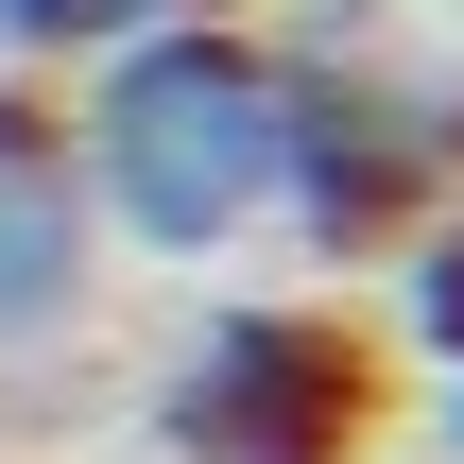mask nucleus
Listing matches in <instances>:
<instances>
[{"label": "nucleus", "mask_w": 464, "mask_h": 464, "mask_svg": "<svg viewBox=\"0 0 464 464\" xmlns=\"http://www.w3.org/2000/svg\"><path fill=\"white\" fill-rule=\"evenodd\" d=\"M103 310V224H86V172H69V121L0 69V379L86 344Z\"/></svg>", "instance_id": "20e7f679"}, {"label": "nucleus", "mask_w": 464, "mask_h": 464, "mask_svg": "<svg viewBox=\"0 0 464 464\" xmlns=\"http://www.w3.org/2000/svg\"><path fill=\"white\" fill-rule=\"evenodd\" d=\"M155 464H362L379 448V344L310 293H207L155 379H138Z\"/></svg>", "instance_id": "f03ea898"}, {"label": "nucleus", "mask_w": 464, "mask_h": 464, "mask_svg": "<svg viewBox=\"0 0 464 464\" xmlns=\"http://www.w3.org/2000/svg\"><path fill=\"white\" fill-rule=\"evenodd\" d=\"M155 17H189V0H0V69L34 86V69H86V52L155 34Z\"/></svg>", "instance_id": "423d86ee"}, {"label": "nucleus", "mask_w": 464, "mask_h": 464, "mask_svg": "<svg viewBox=\"0 0 464 464\" xmlns=\"http://www.w3.org/2000/svg\"><path fill=\"white\" fill-rule=\"evenodd\" d=\"M430 464H464V379H430Z\"/></svg>", "instance_id": "0eeeda50"}, {"label": "nucleus", "mask_w": 464, "mask_h": 464, "mask_svg": "<svg viewBox=\"0 0 464 464\" xmlns=\"http://www.w3.org/2000/svg\"><path fill=\"white\" fill-rule=\"evenodd\" d=\"M69 121V172H86V224L207 276L241 241H276V172H293V52L224 0L86 52V86L52 103Z\"/></svg>", "instance_id": "f257e3e1"}, {"label": "nucleus", "mask_w": 464, "mask_h": 464, "mask_svg": "<svg viewBox=\"0 0 464 464\" xmlns=\"http://www.w3.org/2000/svg\"><path fill=\"white\" fill-rule=\"evenodd\" d=\"M464 189V52H413L396 17L344 52H293V172L276 224L310 258H379L396 224H430Z\"/></svg>", "instance_id": "7ed1b4c3"}, {"label": "nucleus", "mask_w": 464, "mask_h": 464, "mask_svg": "<svg viewBox=\"0 0 464 464\" xmlns=\"http://www.w3.org/2000/svg\"><path fill=\"white\" fill-rule=\"evenodd\" d=\"M448 52H464V0H448Z\"/></svg>", "instance_id": "6e6552de"}, {"label": "nucleus", "mask_w": 464, "mask_h": 464, "mask_svg": "<svg viewBox=\"0 0 464 464\" xmlns=\"http://www.w3.org/2000/svg\"><path fill=\"white\" fill-rule=\"evenodd\" d=\"M379 276H396V344H413L430 379H464V189L430 207V224L379 241Z\"/></svg>", "instance_id": "39448f33"}]
</instances>
